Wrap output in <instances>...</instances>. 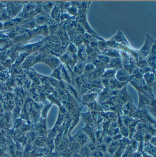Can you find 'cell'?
<instances>
[{
	"mask_svg": "<svg viewBox=\"0 0 156 157\" xmlns=\"http://www.w3.org/2000/svg\"><path fill=\"white\" fill-rule=\"evenodd\" d=\"M77 140L79 144L83 145L87 142V136L85 135V134L81 133L77 137Z\"/></svg>",
	"mask_w": 156,
	"mask_h": 157,
	"instance_id": "1",
	"label": "cell"
},
{
	"mask_svg": "<svg viewBox=\"0 0 156 157\" xmlns=\"http://www.w3.org/2000/svg\"><path fill=\"white\" fill-rule=\"evenodd\" d=\"M118 146L116 143H112L110 144V147L109 148V153L110 155L114 154L116 152V150L118 148Z\"/></svg>",
	"mask_w": 156,
	"mask_h": 157,
	"instance_id": "2",
	"label": "cell"
},
{
	"mask_svg": "<svg viewBox=\"0 0 156 157\" xmlns=\"http://www.w3.org/2000/svg\"><path fill=\"white\" fill-rule=\"evenodd\" d=\"M134 157H142V156L140 155V154H136V155H134Z\"/></svg>",
	"mask_w": 156,
	"mask_h": 157,
	"instance_id": "5",
	"label": "cell"
},
{
	"mask_svg": "<svg viewBox=\"0 0 156 157\" xmlns=\"http://www.w3.org/2000/svg\"><path fill=\"white\" fill-rule=\"evenodd\" d=\"M94 157H103V155L101 151H95L93 153Z\"/></svg>",
	"mask_w": 156,
	"mask_h": 157,
	"instance_id": "3",
	"label": "cell"
},
{
	"mask_svg": "<svg viewBox=\"0 0 156 157\" xmlns=\"http://www.w3.org/2000/svg\"><path fill=\"white\" fill-rule=\"evenodd\" d=\"M131 152H132V149H130L127 151L126 150V152L124 154L122 157H131V155H132Z\"/></svg>",
	"mask_w": 156,
	"mask_h": 157,
	"instance_id": "4",
	"label": "cell"
},
{
	"mask_svg": "<svg viewBox=\"0 0 156 157\" xmlns=\"http://www.w3.org/2000/svg\"><path fill=\"white\" fill-rule=\"evenodd\" d=\"M111 155H110V154H109V155H106V156H104V157H111Z\"/></svg>",
	"mask_w": 156,
	"mask_h": 157,
	"instance_id": "6",
	"label": "cell"
}]
</instances>
